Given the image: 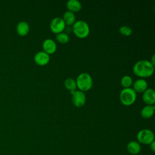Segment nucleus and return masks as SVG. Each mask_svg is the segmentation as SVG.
Here are the masks:
<instances>
[{
    "instance_id": "1",
    "label": "nucleus",
    "mask_w": 155,
    "mask_h": 155,
    "mask_svg": "<svg viewBox=\"0 0 155 155\" xmlns=\"http://www.w3.org/2000/svg\"><path fill=\"white\" fill-rule=\"evenodd\" d=\"M154 65L148 60H140L136 62L133 67V73L140 78H147L154 73Z\"/></svg>"
},
{
    "instance_id": "2",
    "label": "nucleus",
    "mask_w": 155,
    "mask_h": 155,
    "mask_svg": "<svg viewBox=\"0 0 155 155\" xmlns=\"http://www.w3.org/2000/svg\"><path fill=\"white\" fill-rule=\"evenodd\" d=\"M76 82L77 87L82 91L90 90L93 85L92 78L87 73H80L76 78Z\"/></svg>"
},
{
    "instance_id": "3",
    "label": "nucleus",
    "mask_w": 155,
    "mask_h": 155,
    "mask_svg": "<svg viewBox=\"0 0 155 155\" xmlns=\"http://www.w3.org/2000/svg\"><path fill=\"white\" fill-rule=\"evenodd\" d=\"M72 30L74 35L81 38H85L90 33L88 24L84 21L78 20L73 24Z\"/></svg>"
},
{
    "instance_id": "4",
    "label": "nucleus",
    "mask_w": 155,
    "mask_h": 155,
    "mask_svg": "<svg viewBox=\"0 0 155 155\" xmlns=\"http://www.w3.org/2000/svg\"><path fill=\"white\" fill-rule=\"evenodd\" d=\"M119 99L124 105H130L136 99V93L131 88H124L120 93Z\"/></svg>"
},
{
    "instance_id": "5",
    "label": "nucleus",
    "mask_w": 155,
    "mask_h": 155,
    "mask_svg": "<svg viewBox=\"0 0 155 155\" xmlns=\"http://www.w3.org/2000/svg\"><path fill=\"white\" fill-rule=\"evenodd\" d=\"M137 139L139 143L144 145H150L154 141V134L149 129H142L137 134Z\"/></svg>"
},
{
    "instance_id": "6",
    "label": "nucleus",
    "mask_w": 155,
    "mask_h": 155,
    "mask_svg": "<svg viewBox=\"0 0 155 155\" xmlns=\"http://www.w3.org/2000/svg\"><path fill=\"white\" fill-rule=\"evenodd\" d=\"M65 25H66L62 18L59 17L53 18L50 24L51 30L56 34L62 32L65 28Z\"/></svg>"
},
{
    "instance_id": "7",
    "label": "nucleus",
    "mask_w": 155,
    "mask_h": 155,
    "mask_svg": "<svg viewBox=\"0 0 155 155\" xmlns=\"http://www.w3.org/2000/svg\"><path fill=\"white\" fill-rule=\"evenodd\" d=\"M72 94V101L74 105L77 107H81L85 104L86 96L84 91L81 90H75L71 92Z\"/></svg>"
},
{
    "instance_id": "8",
    "label": "nucleus",
    "mask_w": 155,
    "mask_h": 155,
    "mask_svg": "<svg viewBox=\"0 0 155 155\" xmlns=\"http://www.w3.org/2000/svg\"><path fill=\"white\" fill-rule=\"evenodd\" d=\"M35 62L39 65H45L50 61V55L44 51L37 52L34 56Z\"/></svg>"
},
{
    "instance_id": "9",
    "label": "nucleus",
    "mask_w": 155,
    "mask_h": 155,
    "mask_svg": "<svg viewBox=\"0 0 155 155\" xmlns=\"http://www.w3.org/2000/svg\"><path fill=\"white\" fill-rule=\"evenodd\" d=\"M142 99L147 105H153L155 102V91L153 88H147L143 92Z\"/></svg>"
},
{
    "instance_id": "10",
    "label": "nucleus",
    "mask_w": 155,
    "mask_h": 155,
    "mask_svg": "<svg viewBox=\"0 0 155 155\" xmlns=\"http://www.w3.org/2000/svg\"><path fill=\"white\" fill-rule=\"evenodd\" d=\"M44 51L48 54L54 53L56 50V44L52 39H46L42 43Z\"/></svg>"
},
{
    "instance_id": "11",
    "label": "nucleus",
    "mask_w": 155,
    "mask_h": 155,
    "mask_svg": "<svg viewBox=\"0 0 155 155\" xmlns=\"http://www.w3.org/2000/svg\"><path fill=\"white\" fill-rule=\"evenodd\" d=\"M148 84L143 79H138L133 83V90L136 93H143L147 89Z\"/></svg>"
},
{
    "instance_id": "12",
    "label": "nucleus",
    "mask_w": 155,
    "mask_h": 155,
    "mask_svg": "<svg viewBox=\"0 0 155 155\" xmlns=\"http://www.w3.org/2000/svg\"><path fill=\"white\" fill-rule=\"evenodd\" d=\"M29 30L30 26L26 21H22L18 23L16 25V31L19 35L21 36H25L28 33Z\"/></svg>"
},
{
    "instance_id": "13",
    "label": "nucleus",
    "mask_w": 155,
    "mask_h": 155,
    "mask_svg": "<svg viewBox=\"0 0 155 155\" xmlns=\"http://www.w3.org/2000/svg\"><path fill=\"white\" fill-rule=\"evenodd\" d=\"M127 150L128 152L131 154H137L141 150L140 143L137 141H130L127 145Z\"/></svg>"
},
{
    "instance_id": "14",
    "label": "nucleus",
    "mask_w": 155,
    "mask_h": 155,
    "mask_svg": "<svg viewBox=\"0 0 155 155\" xmlns=\"http://www.w3.org/2000/svg\"><path fill=\"white\" fill-rule=\"evenodd\" d=\"M155 107L154 105H147L143 107L140 111L141 116L145 119H148L152 117L154 112Z\"/></svg>"
},
{
    "instance_id": "15",
    "label": "nucleus",
    "mask_w": 155,
    "mask_h": 155,
    "mask_svg": "<svg viewBox=\"0 0 155 155\" xmlns=\"http://www.w3.org/2000/svg\"><path fill=\"white\" fill-rule=\"evenodd\" d=\"M66 6L69 11L74 13L81 9L82 4L78 0H69L67 2Z\"/></svg>"
},
{
    "instance_id": "16",
    "label": "nucleus",
    "mask_w": 155,
    "mask_h": 155,
    "mask_svg": "<svg viewBox=\"0 0 155 155\" xmlns=\"http://www.w3.org/2000/svg\"><path fill=\"white\" fill-rule=\"evenodd\" d=\"M63 21H64L65 25H71L75 22V15L73 12L69 10L65 12L63 15Z\"/></svg>"
},
{
    "instance_id": "17",
    "label": "nucleus",
    "mask_w": 155,
    "mask_h": 155,
    "mask_svg": "<svg viewBox=\"0 0 155 155\" xmlns=\"http://www.w3.org/2000/svg\"><path fill=\"white\" fill-rule=\"evenodd\" d=\"M64 85L65 88L70 90V92L75 91L77 88L76 81L71 78H67L64 81Z\"/></svg>"
},
{
    "instance_id": "18",
    "label": "nucleus",
    "mask_w": 155,
    "mask_h": 155,
    "mask_svg": "<svg viewBox=\"0 0 155 155\" xmlns=\"http://www.w3.org/2000/svg\"><path fill=\"white\" fill-rule=\"evenodd\" d=\"M56 39L59 42H60L61 44H65L67 42H68L69 36L67 33L61 32V33L56 34Z\"/></svg>"
},
{
    "instance_id": "19",
    "label": "nucleus",
    "mask_w": 155,
    "mask_h": 155,
    "mask_svg": "<svg viewBox=\"0 0 155 155\" xmlns=\"http://www.w3.org/2000/svg\"><path fill=\"white\" fill-rule=\"evenodd\" d=\"M120 83L124 88H129L133 83V80L130 76L125 75L122 78Z\"/></svg>"
},
{
    "instance_id": "20",
    "label": "nucleus",
    "mask_w": 155,
    "mask_h": 155,
    "mask_svg": "<svg viewBox=\"0 0 155 155\" xmlns=\"http://www.w3.org/2000/svg\"><path fill=\"white\" fill-rule=\"evenodd\" d=\"M119 32L124 36H130L131 35L133 30L130 27L123 25L119 28Z\"/></svg>"
},
{
    "instance_id": "21",
    "label": "nucleus",
    "mask_w": 155,
    "mask_h": 155,
    "mask_svg": "<svg viewBox=\"0 0 155 155\" xmlns=\"http://www.w3.org/2000/svg\"><path fill=\"white\" fill-rule=\"evenodd\" d=\"M150 148L153 152L155 151V142L154 141H153L152 143L150 144Z\"/></svg>"
},
{
    "instance_id": "22",
    "label": "nucleus",
    "mask_w": 155,
    "mask_h": 155,
    "mask_svg": "<svg viewBox=\"0 0 155 155\" xmlns=\"http://www.w3.org/2000/svg\"><path fill=\"white\" fill-rule=\"evenodd\" d=\"M154 57H155V56H154V54H153V56H152V58H151V61H150V62L154 66Z\"/></svg>"
}]
</instances>
